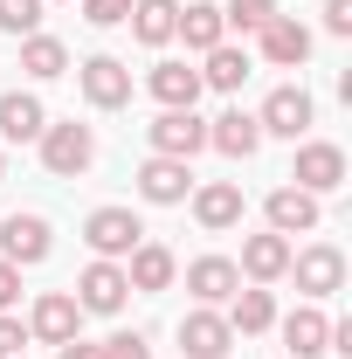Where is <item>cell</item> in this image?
Returning <instances> with one entry per match:
<instances>
[{"instance_id":"8992f818","label":"cell","mask_w":352,"mask_h":359,"mask_svg":"<svg viewBox=\"0 0 352 359\" xmlns=\"http://www.w3.org/2000/svg\"><path fill=\"white\" fill-rule=\"evenodd\" d=\"M69 297H76V311L118 318V311H125V297H132V283H125V263H104V256H97V263L76 276V290H69Z\"/></svg>"},{"instance_id":"2e32d148","label":"cell","mask_w":352,"mask_h":359,"mask_svg":"<svg viewBox=\"0 0 352 359\" xmlns=\"http://www.w3.org/2000/svg\"><path fill=\"white\" fill-rule=\"evenodd\" d=\"M187 290H194L201 304H215V311H221V304L242 290V269L228 263V256H194V263H187Z\"/></svg>"},{"instance_id":"52a82bcc","label":"cell","mask_w":352,"mask_h":359,"mask_svg":"<svg viewBox=\"0 0 352 359\" xmlns=\"http://www.w3.org/2000/svg\"><path fill=\"white\" fill-rule=\"evenodd\" d=\"M290 187H304V194H339V187H346V152H339L332 138H304V145H297V166H290Z\"/></svg>"},{"instance_id":"8fae6325","label":"cell","mask_w":352,"mask_h":359,"mask_svg":"<svg viewBox=\"0 0 352 359\" xmlns=\"http://www.w3.org/2000/svg\"><path fill=\"white\" fill-rule=\"evenodd\" d=\"M145 138H152L159 159H194V152L208 145V125H201L194 111H159V118L145 125Z\"/></svg>"},{"instance_id":"ac0fdd59","label":"cell","mask_w":352,"mask_h":359,"mask_svg":"<svg viewBox=\"0 0 352 359\" xmlns=\"http://www.w3.org/2000/svg\"><path fill=\"white\" fill-rule=\"evenodd\" d=\"M283 346H290L283 359H318V353H332V318L318 311V304H297V311L283 318Z\"/></svg>"},{"instance_id":"7c38bea8","label":"cell","mask_w":352,"mask_h":359,"mask_svg":"<svg viewBox=\"0 0 352 359\" xmlns=\"http://www.w3.org/2000/svg\"><path fill=\"white\" fill-rule=\"evenodd\" d=\"M76 325H83L76 297H69V290H42V297H35V311H28V339H42V346H69V339H76Z\"/></svg>"},{"instance_id":"8d00e7d4","label":"cell","mask_w":352,"mask_h":359,"mask_svg":"<svg viewBox=\"0 0 352 359\" xmlns=\"http://www.w3.org/2000/svg\"><path fill=\"white\" fill-rule=\"evenodd\" d=\"M21 359H28V353H21Z\"/></svg>"},{"instance_id":"e575fe53","label":"cell","mask_w":352,"mask_h":359,"mask_svg":"<svg viewBox=\"0 0 352 359\" xmlns=\"http://www.w3.org/2000/svg\"><path fill=\"white\" fill-rule=\"evenodd\" d=\"M55 359H97V346H83V339H69V346H55Z\"/></svg>"},{"instance_id":"1f68e13d","label":"cell","mask_w":352,"mask_h":359,"mask_svg":"<svg viewBox=\"0 0 352 359\" xmlns=\"http://www.w3.org/2000/svg\"><path fill=\"white\" fill-rule=\"evenodd\" d=\"M21 346H28V325L14 311H0V359H21Z\"/></svg>"},{"instance_id":"6da1fadb","label":"cell","mask_w":352,"mask_h":359,"mask_svg":"<svg viewBox=\"0 0 352 359\" xmlns=\"http://www.w3.org/2000/svg\"><path fill=\"white\" fill-rule=\"evenodd\" d=\"M42 166L55 180H76V173H90V159H97V132L90 125H76V118H62V125H42Z\"/></svg>"},{"instance_id":"83f0119b","label":"cell","mask_w":352,"mask_h":359,"mask_svg":"<svg viewBox=\"0 0 352 359\" xmlns=\"http://www.w3.org/2000/svg\"><path fill=\"white\" fill-rule=\"evenodd\" d=\"M269 14H283V7H276V0H228V7H221L228 35H256V28H263Z\"/></svg>"},{"instance_id":"7a4b0ae2","label":"cell","mask_w":352,"mask_h":359,"mask_svg":"<svg viewBox=\"0 0 352 359\" xmlns=\"http://www.w3.org/2000/svg\"><path fill=\"white\" fill-rule=\"evenodd\" d=\"M283 276H297V290H304L311 304H318V297H339V290H346V249H332V242L290 249V269H283Z\"/></svg>"},{"instance_id":"4316f807","label":"cell","mask_w":352,"mask_h":359,"mask_svg":"<svg viewBox=\"0 0 352 359\" xmlns=\"http://www.w3.org/2000/svg\"><path fill=\"white\" fill-rule=\"evenodd\" d=\"M249 48H235V42H221V48H208V69H201V83L208 90H242L249 83Z\"/></svg>"},{"instance_id":"44dd1931","label":"cell","mask_w":352,"mask_h":359,"mask_svg":"<svg viewBox=\"0 0 352 359\" xmlns=\"http://www.w3.org/2000/svg\"><path fill=\"white\" fill-rule=\"evenodd\" d=\"M228 332H235V339H256V332H269V325H276V297H269L263 283H242V290H235V297H228Z\"/></svg>"},{"instance_id":"d4e9b609","label":"cell","mask_w":352,"mask_h":359,"mask_svg":"<svg viewBox=\"0 0 352 359\" xmlns=\"http://www.w3.org/2000/svg\"><path fill=\"white\" fill-rule=\"evenodd\" d=\"M180 28V0H132V35L145 48H166Z\"/></svg>"},{"instance_id":"d590c367","label":"cell","mask_w":352,"mask_h":359,"mask_svg":"<svg viewBox=\"0 0 352 359\" xmlns=\"http://www.w3.org/2000/svg\"><path fill=\"white\" fill-rule=\"evenodd\" d=\"M0 180H7V152H0Z\"/></svg>"},{"instance_id":"d6986e66","label":"cell","mask_w":352,"mask_h":359,"mask_svg":"<svg viewBox=\"0 0 352 359\" xmlns=\"http://www.w3.org/2000/svg\"><path fill=\"white\" fill-rule=\"evenodd\" d=\"M173 42H187L194 55L221 48V42H228V21H221V7H215V0H187V7H180V28H173Z\"/></svg>"},{"instance_id":"f1b7e54d","label":"cell","mask_w":352,"mask_h":359,"mask_svg":"<svg viewBox=\"0 0 352 359\" xmlns=\"http://www.w3.org/2000/svg\"><path fill=\"white\" fill-rule=\"evenodd\" d=\"M42 28V0H0V35H35Z\"/></svg>"},{"instance_id":"9c48e42d","label":"cell","mask_w":352,"mask_h":359,"mask_svg":"<svg viewBox=\"0 0 352 359\" xmlns=\"http://www.w3.org/2000/svg\"><path fill=\"white\" fill-rule=\"evenodd\" d=\"M228 346H235V332H228V318L215 304H194L180 318V353L187 359H228Z\"/></svg>"},{"instance_id":"4fadbf2b","label":"cell","mask_w":352,"mask_h":359,"mask_svg":"<svg viewBox=\"0 0 352 359\" xmlns=\"http://www.w3.org/2000/svg\"><path fill=\"white\" fill-rule=\"evenodd\" d=\"M187 194H194L187 159H159V152H152V159L138 166V201H152V208H180Z\"/></svg>"},{"instance_id":"5b68a950","label":"cell","mask_w":352,"mask_h":359,"mask_svg":"<svg viewBox=\"0 0 352 359\" xmlns=\"http://www.w3.org/2000/svg\"><path fill=\"white\" fill-rule=\"evenodd\" d=\"M311 118H318V104H311V90H297V83H276L263 97V111H256L263 138H304Z\"/></svg>"},{"instance_id":"d6a6232c","label":"cell","mask_w":352,"mask_h":359,"mask_svg":"<svg viewBox=\"0 0 352 359\" xmlns=\"http://www.w3.org/2000/svg\"><path fill=\"white\" fill-rule=\"evenodd\" d=\"M14 304H21V269L0 263V311H14Z\"/></svg>"},{"instance_id":"484cf974","label":"cell","mask_w":352,"mask_h":359,"mask_svg":"<svg viewBox=\"0 0 352 359\" xmlns=\"http://www.w3.org/2000/svg\"><path fill=\"white\" fill-rule=\"evenodd\" d=\"M21 69H28L35 83H55V76H69V48L35 28V35H21Z\"/></svg>"},{"instance_id":"ba28073f","label":"cell","mask_w":352,"mask_h":359,"mask_svg":"<svg viewBox=\"0 0 352 359\" xmlns=\"http://www.w3.org/2000/svg\"><path fill=\"white\" fill-rule=\"evenodd\" d=\"M256 42H263L269 69H304L311 62V28L297 21V14H269L263 28H256Z\"/></svg>"},{"instance_id":"f546056e","label":"cell","mask_w":352,"mask_h":359,"mask_svg":"<svg viewBox=\"0 0 352 359\" xmlns=\"http://www.w3.org/2000/svg\"><path fill=\"white\" fill-rule=\"evenodd\" d=\"M97 359H152V346H145V332H111L97 346Z\"/></svg>"},{"instance_id":"9a60e30c","label":"cell","mask_w":352,"mask_h":359,"mask_svg":"<svg viewBox=\"0 0 352 359\" xmlns=\"http://www.w3.org/2000/svg\"><path fill=\"white\" fill-rule=\"evenodd\" d=\"M194 222L208 228V235H228V228L242 222V187H235V180H208V187H194Z\"/></svg>"},{"instance_id":"7402d4cb","label":"cell","mask_w":352,"mask_h":359,"mask_svg":"<svg viewBox=\"0 0 352 359\" xmlns=\"http://www.w3.org/2000/svg\"><path fill=\"white\" fill-rule=\"evenodd\" d=\"M263 215H269L276 235H311V228H318V194H304V187H276V194L263 201Z\"/></svg>"},{"instance_id":"cb8c5ba5","label":"cell","mask_w":352,"mask_h":359,"mask_svg":"<svg viewBox=\"0 0 352 359\" xmlns=\"http://www.w3.org/2000/svg\"><path fill=\"white\" fill-rule=\"evenodd\" d=\"M42 125H48V111H42L35 90H7V97H0V138H7V145L42 138Z\"/></svg>"},{"instance_id":"4dcf8cb0","label":"cell","mask_w":352,"mask_h":359,"mask_svg":"<svg viewBox=\"0 0 352 359\" xmlns=\"http://www.w3.org/2000/svg\"><path fill=\"white\" fill-rule=\"evenodd\" d=\"M83 21L90 28H118V21H132V0H83Z\"/></svg>"},{"instance_id":"836d02e7","label":"cell","mask_w":352,"mask_h":359,"mask_svg":"<svg viewBox=\"0 0 352 359\" xmlns=\"http://www.w3.org/2000/svg\"><path fill=\"white\" fill-rule=\"evenodd\" d=\"M325 28L332 35H352V0H325Z\"/></svg>"},{"instance_id":"3957f363","label":"cell","mask_w":352,"mask_h":359,"mask_svg":"<svg viewBox=\"0 0 352 359\" xmlns=\"http://www.w3.org/2000/svg\"><path fill=\"white\" fill-rule=\"evenodd\" d=\"M83 242H90V256H104V263H125L138 242H145V222H138L132 208H97L83 222Z\"/></svg>"},{"instance_id":"277c9868","label":"cell","mask_w":352,"mask_h":359,"mask_svg":"<svg viewBox=\"0 0 352 359\" xmlns=\"http://www.w3.org/2000/svg\"><path fill=\"white\" fill-rule=\"evenodd\" d=\"M76 83H83L90 111H125V104H132V69H125L118 55H83V62H76Z\"/></svg>"},{"instance_id":"e0dca14e","label":"cell","mask_w":352,"mask_h":359,"mask_svg":"<svg viewBox=\"0 0 352 359\" xmlns=\"http://www.w3.org/2000/svg\"><path fill=\"white\" fill-rule=\"evenodd\" d=\"M173 276H180V256L166 242H138L132 256H125V283L132 290H173Z\"/></svg>"},{"instance_id":"5bb4252c","label":"cell","mask_w":352,"mask_h":359,"mask_svg":"<svg viewBox=\"0 0 352 359\" xmlns=\"http://www.w3.org/2000/svg\"><path fill=\"white\" fill-rule=\"evenodd\" d=\"M145 90L159 97V111H194L208 83H201V69H194V62H173V55H166V62H152V76H145Z\"/></svg>"},{"instance_id":"30bf717a","label":"cell","mask_w":352,"mask_h":359,"mask_svg":"<svg viewBox=\"0 0 352 359\" xmlns=\"http://www.w3.org/2000/svg\"><path fill=\"white\" fill-rule=\"evenodd\" d=\"M48 249H55V235H48L42 215H7V222H0V263L28 269V263H42Z\"/></svg>"},{"instance_id":"603a6c76","label":"cell","mask_w":352,"mask_h":359,"mask_svg":"<svg viewBox=\"0 0 352 359\" xmlns=\"http://www.w3.org/2000/svg\"><path fill=\"white\" fill-rule=\"evenodd\" d=\"M235 269H242L249 283H276V276L290 269V235H276V228H269V235H249Z\"/></svg>"},{"instance_id":"ffe728a7","label":"cell","mask_w":352,"mask_h":359,"mask_svg":"<svg viewBox=\"0 0 352 359\" xmlns=\"http://www.w3.org/2000/svg\"><path fill=\"white\" fill-rule=\"evenodd\" d=\"M208 145L228 152V159H256V145H263V125H256V111H221L215 125H208Z\"/></svg>"}]
</instances>
